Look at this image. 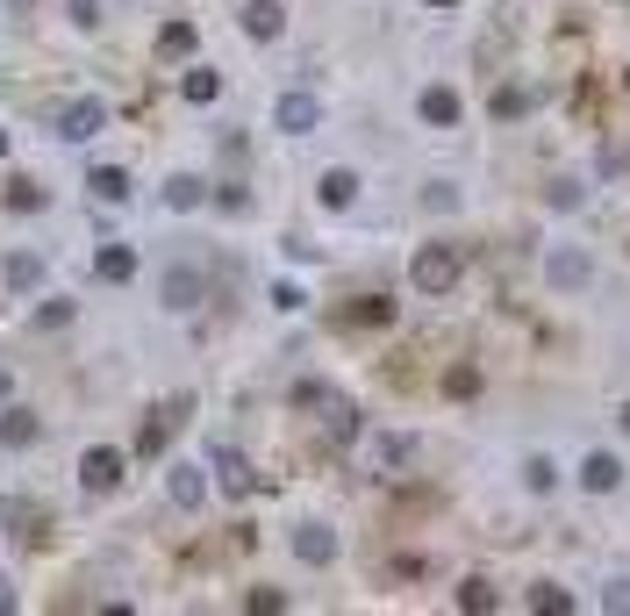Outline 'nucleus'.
Returning a JSON list of instances; mask_svg holds the SVG:
<instances>
[{
  "label": "nucleus",
  "mask_w": 630,
  "mask_h": 616,
  "mask_svg": "<svg viewBox=\"0 0 630 616\" xmlns=\"http://www.w3.org/2000/svg\"><path fill=\"white\" fill-rule=\"evenodd\" d=\"M459 273H466V251H459V244H423V251L409 258V287L430 294V301L459 287Z\"/></svg>",
  "instance_id": "1"
},
{
  "label": "nucleus",
  "mask_w": 630,
  "mask_h": 616,
  "mask_svg": "<svg viewBox=\"0 0 630 616\" xmlns=\"http://www.w3.org/2000/svg\"><path fill=\"white\" fill-rule=\"evenodd\" d=\"M201 294H208L201 266H165V273H158V301H165L172 316H194V308H201Z\"/></svg>",
  "instance_id": "2"
},
{
  "label": "nucleus",
  "mask_w": 630,
  "mask_h": 616,
  "mask_svg": "<svg viewBox=\"0 0 630 616\" xmlns=\"http://www.w3.org/2000/svg\"><path fill=\"white\" fill-rule=\"evenodd\" d=\"M122 473H129V459H122L115 445H94V452L79 459V488H86V495H115Z\"/></svg>",
  "instance_id": "3"
},
{
  "label": "nucleus",
  "mask_w": 630,
  "mask_h": 616,
  "mask_svg": "<svg viewBox=\"0 0 630 616\" xmlns=\"http://www.w3.org/2000/svg\"><path fill=\"white\" fill-rule=\"evenodd\" d=\"M101 130H108V101H101V94H79V101L58 115V137H65V144H86V137H101Z\"/></svg>",
  "instance_id": "4"
},
{
  "label": "nucleus",
  "mask_w": 630,
  "mask_h": 616,
  "mask_svg": "<svg viewBox=\"0 0 630 616\" xmlns=\"http://www.w3.org/2000/svg\"><path fill=\"white\" fill-rule=\"evenodd\" d=\"M294 559H301V566H330V559H337V531H330V523H316V516H308V523H294Z\"/></svg>",
  "instance_id": "5"
},
{
  "label": "nucleus",
  "mask_w": 630,
  "mask_h": 616,
  "mask_svg": "<svg viewBox=\"0 0 630 616\" xmlns=\"http://www.w3.org/2000/svg\"><path fill=\"white\" fill-rule=\"evenodd\" d=\"M165 495L180 502V509H201V502H208V473L194 459H172L165 466Z\"/></svg>",
  "instance_id": "6"
},
{
  "label": "nucleus",
  "mask_w": 630,
  "mask_h": 616,
  "mask_svg": "<svg viewBox=\"0 0 630 616\" xmlns=\"http://www.w3.org/2000/svg\"><path fill=\"white\" fill-rule=\"evenodd\" d=\"M273 122H280V130H287V137H308V130L323 122V101H316V94H280Z\"/></svg>",
  "instance_id": "7"
},
{
  "label": "nucleus",
  "mask_w": 630,
  "mask_h": 616,
  "mask_svg": "<svg viewBox=\"0 0 630 616\" xmlns=\"http://www.w3.org/2000/svg\"><path fill=\"white\" fill-rule=\"evenodd\" d=\"M36 438H44V416H36V409H8V402H0V445L29 452Z\"/></svg>",
  "instance_id": "8"
},
{
  "label": "nucleus",
  "mask_w": 630,
  "mask_h": 616,
  "mask_svg": "<svg viewBox=\"0 0 630 616\" xmlns=\"http://www.w3.org/2000/svg\"><path fill=\"white\" fill-rule=\"evenodd\" d=\"M280 29H287V8H280V0H244V36L273 44Z\"/></svg>",
  "instance_id": "9"
},
{
  "label": "nucleus",
  "mask_w": 630,
  "mask_h": 616,
  "mask_svg": "<svg viewBox=\"0 0 630 616\" xmlns=\"http://www.w3.org/2000/svg\"><path fill=\"white\" fill-rule=\"evenodd\" d=\"M94 273H101L108 287H129V280H137V251H129V244H101V251H94Z\"/></svg>",
  "instance_id": "10"
},
{
  "label": "nucleus",
  "mask_w": 630,
  "mask_h": 616,
  "mask_svg": "<svg viewBox=\"0 0 630 616\" xmlns=\"http://www.w3.org/2000/svg\"><path fill=\"white\" fill-rule=\"evenodd\" d=\"M0 280H8V294H36V287H44V258H36V251H8Z\"/></svg>",
  "instance_id": "11"
},
{
  "label": "nucleus",
  "mask_w": 630,
  "mask_h": 616,
  "mask_svg": "<svg viewBox=\"0 0 630 616\" xmlns=\"http://www.w3.org/2000/svg\"><path fill=\"white\" fill-rule=\"evenodd\" d=\"M316 201H323V208H351L358 201V172L351 165H330L323 180H316Z\"/></svg>",
  "instance_id": "12"
},
{
  "label": "nucleus",
  "mask_w": 630,
  "mask_h": 616,
  "mask_svg": "<svg viewBox=\"0 0 630 616\" xmlns=\"http://www.w3.org/2000/svg\"><path fill=\"white\" fill-rule=\"evenodd\" d=\"M416 108H423V122H430V130H452V122L466 115L452 86H423V101H416Z\"/></svg>",
  "instance_id": "13"
},
{
  "label": "nucleus",
  "mask_w": 630,
  "mask_h": 616,
  "mask_svg": "<svg viewBox=\"0 0 630 616\" xmlns=\"http://www.w3.org/2000/svg\"><path fill=\"white\" fill-rule=\"evenodd\" d=\"M545 273H552V287H588V273H595V266H588V251H552L545 258Z\"/></svg>",
  "instance_id": "14"
},
{
  "label": "nucleus",
  "mask_w": 630,
  "mask_h": 616,
  "mask_svg": "<svg viewBox=\"0 0 630 616\" xmlns=\"http://www.w3.org/2000/svg\"><path fill=\"white\" fill-rule=\"evenodd\" d=\"M86 187H94V201L115 208V201H129V172H122V165H94V172H86Z\"/></svg>",
  "instance_id": "15"
},
{
  "label": "nucleus",
  "mask_w": 630,
  "mask_h": 616,
  "mask_svg": "<svg viewBox=\"0 0 630 616\" xmlns=\"http://www.w3.org/2000/svg\"><path fill=\"white\" fill-rule=\"evenodd\" d=\"M344 323H358V330H380V323H394V301H387V294H358V301L344 308Z\"/></svg>",
  "instance_id": "16"
},
{
  "label": "nucleus",
  "mask_w": 630,
  "mask_h": 616,
  "mask_svg": "<svg viewBox=\"0 0 630 616\" xmlns=\"http://www.w3.org/2000/svg\"><path fill=\"white\" fill-rule=\"evenodd\" d=\"M201 201H208V180H194V172H172L165 180V208L187 215V208H201Z\"/></svg>",
  "instance_id": "17"
},
{
  "label": "nucleus",
  "mask_w": 630,
  "mask_h": 616,
  "mask_svg": "<svg viewBox=\"0 0 630 616\" xmlns=\"http://www.w3.org/2000/svg\"><path fill=\"white\" fill-rule=\"evenodd\" d=\"M616 480H623V466H616V452H595V459L580 466V488H595V495H609Z\"/></svg>",
  "instance_id": "18"
},
{
  "label": "nucleus",
  "mask_w": 630,
  "mask_h": 616,
  "mask_svg": "<svg viewBox=\"0 0 630 616\" xmlns=\"http://www.w3.org/2000/svg\"><path fill=\"white\" fill-rule=\"evenodd\" d=\"M194 44H201L194 22H165V29H158V58H194Z\"/></svg>",
  "instance_id": "19"
},
{
  "label": "nucleus",
  "mask_w": 630,
  "mask_h": 616,
  "mask_svg": "<svg viewBox=\"0 0 630 616\" xmlns=\"http://www.w3.org/2000/svg\"><path fill=\"white\" fill-rule=\"evenodd\" d=\"M180 94H187V101H194V108H208V101H215V94H222V72H208V65H194V72H187V79H180Z\"/></svg>",
  "instance_id": "20"
},
{
  "label": "nucleus",
  "mask_w": 630,
  "mask_h": 616,
  "mask_svg": "<svg viewBox=\"0 0 630 616\" xmlns=\"http://www.w3.org/2000/svg\"><path fill=\"white\" fill-rule=\"evenodd\" d=\"M215 473H222V488H230V495H244V488H258V473H251V466L237 459V452H215Z\"/></svg>",
  "instance_id": "21"
},
{
  "label": "nucleus",
  "mask_w": 630,
  "mask_h": 616,
  "mask_svg": "<svg viewBox=\"0 0 630 616\" xmlns=\"http://www.w3.org/2000/svg\"><path fill=\"white\" fill-rule=\"evenodd\" d=\"M373 459H380V466H409V459H416V438L387 430V438H373Z\"/></svg>",
  "instance_id": "22"
},
{
  "label": "nucleus",
  "mask_w": 630,
  "mask_h": 616,
  "mask_svg": "<svg viewBox=\"0 0 630 616\" xmlns=\"http://www.w3.org/2000/svg\"><path fill=\"white\" fill-rule=\"evenodd\" d=\"M8 208H15V215H36V208H44V187H36V180H8Z\"/></svg>",
  "instance_id": "23"
},
{
  "label": "nucleus",
  "mask_w": 630,
  "mask_h": 616,
  "mask_svg": "<svg viewBox=\"0 0 630 616\" xmlns=\"http://www.w3.org/2000/svg\"><path fill=\"white\" fill-rule=\"evenodd\" d=\"M523 488H530V495H552V488H559V466H552V459H523Z\"/></svg>",
  "instance_id": "24"
},
{
  "label": "nucleus",
  "mask_w": 630,
  "mask_h": 616,
  "mask_svg": "<svg viewBox=\"0 0 630 616\" xmlns=\"http://www.w3.org/2000/svg\"><path fill=\"white\" fill-rule=\"evenodd\" d=\"M530 609H545V616H566V609H573V595H566V588H552V581H538V588H530Z\"/></svg>",
  "instance_id": "25"
},
{
  "label": "nucleus",
  "mask_w": 630,
  "mask_h": 616,
  "mask_svg": "<svg viewBox=\"0 0 630 616\" xmlns=\"http://www.w3.org/2000/svg\"><path fill=\"white\" fill-rule=\"evenodd\" d=\"M65 323H72V301H65V294H51V301L36 308V330H65Z\"/></svg>",
  "instance_id": "26"
},
{
  "label": "nucleus",
  "mask_w": 630,
  "mask_h": 616,
  "mask_svg": "<svg viewBox=\"0 0 630 616\" xmlns=\"http://www.w3.org/2000/svg\"><path fill=\"white\" fill-rule=\"evenodd\" d=\"M330 409V438H358V409L351 402H323Z\"/></svg>",
  "instance_id": "27"
},
{
  "label": "nucleus",
  "mask_w": 630,
  "mask_h": 616,
  "mask_svg": "<svg viewBox=\"0 0 630 616\" xmlns=\"http://www.w3.org/2000/svg\"><path fill=\"white\" fill-rule=\"evenodd\" d=\"M444 394H480V366H452V373H444Z\"/></svg>",
  "instance_id": "28"
},
{
  "label": "nucleus",
  "mask_w": 630,
  "mask_h": 616,
  "mask_svg": "<svg viewBox=\"0 0 630 616\" xmlns=\"http://www.w3.org/2000/svg\"><path fill=\"white\" fill-rule=\"evenodd\" d=\"M523 108H530V94H523V86H502V94H494V115H502V122H516Z\"/></svg>",
  "instance_id": "29"
},
{
  "label": "nucleus",
  "mask_w": 630,
  "mask_h": 616,
  "mask_svg": "<svg viewBox=\"0 0 630 616\" xmlns=\"http://www.w3.org/2000/svg\"><path fill=\"white\" fill-rule=\"evenodd\" d=\"M459 609H473V616L494 609V588H487V581H466V588H459Z\"/></svg>",
  "instance_id": "30"
},
{
  "label": "nucleus",
  "mask_w": 630,
  "mask_h": 616,
  "mask_svg": "<svg viewBox=\"0 0 630 616\" xmlns=\"http://www.w3.org/2000/svg\"><path fill=\"white\" fill-rule=\"evenodd\" d=\"M602 609H609V616H630V574H623V581H609V588H602Z\"/></svg>",
  "instance_id": "31"
},
{
  "label": "nucleus",
  "mask_w": 630,
  "mask_h": 616,
  "mask_svg": "<svg viewBox=\"0 0 630 616\" xmlns=\"http://www.w3.org/2000/svg\"><path fill=\"white\" fill-rule=\"evenodd\" d=\"M323 402H330L323 380H301V387H294V409H323Z\"/></svg>",
  "instance_id": "32"
},
{
  "label": "nucleus",
  "mask_w": 630,
  "mask_h": 616,
  "mask_svg": "<svg viewBox=\"0 0 630 616\" xmlns=\"http://www.w3.org/2000/svg\"><path fill=\"white\" fill-rule=\"evenodd\" d=\"M251 609L258 616H280V609H287V595H280V588H251Z\"/></svg>",
  "instance_id": "33"
},
{
  "label": "nucleus",
  "mask_w": 630,
  "mask_h": 616,
  "mask_svg": "<svg viewBox=\"0 0 630 616\" xmlns=\"http://www.w3.org/2000/svg\"><path fill=\"white\" fill-rule=\"evenodd\" d=\"M273 308H287V316H294V308H308V294L294 287V280H280V287H273Z\"/></svg>",
  "instance_id": "34"
},
{
  "label": "nucleus",
  "mask_w": 630,
  "mask_h": 616,
  "mask_svg": "<svg viewBox=\"0 0 630 616\" xmlns=\"http://www.w3.org/2000/svg\"><path fill=\"white\" fill-rule=\"evenodd\" d=\"M72 8V22H79V29H94V22H101V0H65Z\"/></svg>",
  "instance_id": "35"
},
{
  "label": "nucleus",
  "mask_w": 630,
  "mask_h": 616,
  "mask_svg": "<svg viewBox=\"0 0 630 616\" xmlns=\"http://www.w3.org/2000/svg\"><path fill=\"white\" fill-rule=\"evenodd\" d=\"M430 208H459V187H444V180H430V194H423Z\"/></svg>",
  "instance_id": "36"
},
{
  "label": "nucleus",
  "mask_w": 630,
  "mask_h": 616,
  "mask_svg": "<svg viewBox=\"0 0 630 616\" xmlns=\"http://www.w3.org/2000/svg\"><path fill=\"white\" fill-rule=\"evenodd\" d=\"M22 516H29V509H22V502H15V495H0V531H15Z\"/></svg>",
  "instance_id": "37"
},
{
  "label": "nucleus",
  "mask_w": 630,
  "mask_h": 616,
  "mask_svg": "<svg viewBox=\"0 0 630 616\" xmlns=\"http://www.w3.org/2000/svg\"><path fill=\"white\" fill-rule=\"evenodd\" d=\"M0 609H15V595H8V574H0Z\"/></svg>",
  "instance_id": "38"
},
{
  "label": "nucleus",
  "mask_w": 630,
  "mask_h": 616,
  "mask_svg": "<svg viewBox=\"0 0 630 616\" xmlns=\"http://www.w3.org/2000/svg\"><path fill=\"white\" fill-rule=\"evenodd\" d=\"M423 8H459V0H423Z\"/></svg>",
  "instance_id": "39"
},
{
  "label": "nucleus",
  "mask_w": 630,
  "mask_h": 616,
  "mask_svg": "<svg viewBox=\"0 0 630 616\" xmlns=\"http://www.w3.org/2000/svg\"><path fill=\"white\" fill-rule=\"evenodd\" d=\"M0 158H8V130H0Z\"/></svg>",
  "instance_id": "40"
},
{
  "label": "nucleus",
  "mask_w": 630,
  "mask_h": 616,
  "mask_svg": "<svg viewBox=\"0 0 630 616\" xmlns=\"http://www.w3.org/2000/svg\"><path fill=\"white\" fill-rule=\"evenodd\" d=\"M0 402H8V373H0Z\"/></svg>",
  "instance_id": "41"
},
{
  "label": "nucleus",
  "mask_w": 630,
  "mask_h": 616,
  "mask_svg": "<svg viewBox=\"0 0 630 616\" xmlns=\"http://www.w3.org/2000/svg\"><path fill=\"white\" fill-rule=\"evenodd\" d=\"M623 430H630V402H623Z\"/></svg>",
  "instance_id": "42"
},
{
  "label": "nucleus",
  "mask_w": 630,
  "mask_h": 616,
  "mask_svg": "<svg viewBox=\"0 0 630 616\" xmlns=\"http://www.w3.org/2000/svg\"><path fill=\"white\" fill-rule=\"evenodd\" d=\"M623 86H630V72H623Z\"/></svg>",
  "instance_id": "43"
}]
</instances>
